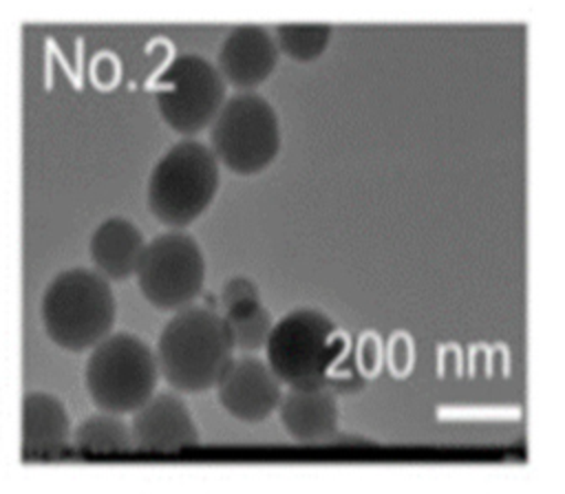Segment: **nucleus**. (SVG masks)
Masks as SVG:
<instances>
[{"instance_id": "obj_10", "label": "nucleus", "mask_w": 565, "mask_h": 494, "mask_svg": "<svg viewBox=\"0 0 565 494\" xmlns=\"http://www.w3.org/2000/svg\"><path fill=\"white\" fill-rule=\"evenodd\" d=\"M280 57L276 37L260 24H238L221 42L216 68L227 86L252 93L276 68Z\"/></svg>"}, {"instance_id": "obj_4", "label": "nucleus", "mask_w": 565, "mask_h": 494, "mask_svg": "<svg viewBox=\"0 0 565 494\" xmlns=\"http://www.w3.org/2000/svg\"><path fill=\"white\" fill-rule=\"evenodd\" d=\"M344 337L320 309L298 307L274 322L265 353L276 377L289 388L327 386L331 368L344 355Z\"/></svg>"}, {"instance_id": "obj_6", "label": "nucleus", "mask_w": 565, "mask_h": 494, "mask_svg": "<svg viewBox=\"0 0 565 494\" xmlns=\"http://www.w3.org/2000/svg\"><path fill=\"white\" fill-rule=\"evenodd\" d=\"M210 130V150L230 172H263L280 152V121L258 93H234L225 99Z\"/></svg>"}, {"instance_id": "obj_16", "label": "nucleus", "mask_w": 565, "mask_h": 494, "mask_svg": "<svg viewBox=\"0 0 565 494\" xmlns=\"http://www.w3.org/2000/svg\"><path fill=\"white\" fill-rule=\"evenodd\" d=\"M234 348L243 353H254L267 346V340L274 329V320L263 302H252L241 309L223 313Z\"/></svg>"}, {"instance_id": "obj_17", "label": "nucleus", "mask_w": 565, "mask_h": 494, "mask_svg": "<svg viewBox=\"0 0 565 494\" xmlns=\"http://www.w3.org/2000/svg\"><path fill=\"white\" fill-rule=\"evenodd\" d=\"M278 51L296 62H311L324 53L331 40V26L322 22H287L276 26Z\"/></svg>"}, {"instance_id": "obj_15", "label": "nucleus", "mask_w": 565, "mask_h": 494, "mask_svg": "<svg viewBox=\"0 0 565 494\" xmlns=\"http://www.w3.org/2000/svg\"><path fill=\"white\" fill-rule=\"evenodd\" d=\"M73 445L84 454L130 452L137 448L130 423L121 415L104 410L88 415L75 426Z\"/></svg>"}, {"instance_id": "obj_2", "label": "nucleus", "mask_w": 565, "mask_h": 494, "mask_svg": "<svg viewBox=\"0 0 565 494\" xmlns=\"http://www.w3.org/2000/svg\"><path fill=\"white\" fill-rule=\"evenodd\" d=\"M40 318L44 333L60 348L90 351L113 333L117 318L110 280L88 267L55 273L42 293Z\"/></svg>"}, {"instance_id": "obj_3", "label": "nucleus", "mask_w": 565, "mask_h": 494, "mask_svg": "<svg viewBox=\"0 0 565 494\" xmlns=\"http://www.w3.org/2000/svg\"><path fill=\"white\" fill-rule=\"evenodd\" d=\"M218 183V161L210 146L183 137L152 165L146 201L161 225L185 229L212 205Z\"/></svg>"}, {"instance_id": "obj_12", "label": "nucleus", "mask_w": 565, "mask_h": 494, "mask_svg": "<svg viewBox=\"0 0 565 494\" xmlns=\"http://www.w3.org/2000/svg\"><path fill=\"white\" fill-rule=\"evenodd\" d=\"M278 417L296 441H331L338 432L335 393L329 386L289 388L278 404Z\"/></svg>"}, {"instance_id": "obj_18", "label": "nucleus", "mask_w": 565, "mask_h": 494, "mask_svg": "<svg viewBox=\"0 0 565 494\" xmlns=\"http://www.w3.org/2000/svg\"><path fill=\"white\" fill-rule=\"evenodd\" d=\"M221 307H223V313L227 311H234V309H241L245 304H252V302H260V293H258V287L245 278V276H232L223 289H221Z\"/></svg>"}, {"instance_id": "obj_13", "label": "nucleus", "mask_w": 565, "mask_h": 494, "mask_svg": "<svg viewBox=\"0 0 565 494\" xmlns=\"http://www.w3.org/2000/svg\"><path fill=\"white\" fill-rule=\"evenodd\" d=\"M73 441L71 417L62 399L44 390L22 397V454L60 457Z\"/></svg>"}, {"instance_id": "obj_11", "label": "nucleus", "mask_w": 565, "mask_h": 494, "mask_svg": "<svg viewBox=\"0 0 565 494\" xmlns=\"http://www.w3.org/2000/svg\"><path fill=\"white\" fill-rule=\"evenodd\" d=\"M132 437L139 450L172 452L199 441L190 408L177 393H154L137 412H132Z\"/></svg>"}, {"instance_id": "obj_7", "label": "nucleus", "mask_w": 565, "mask_h": 494, "mask_svg": "<svg viewBox=\"0 0 565 494\" xmlns=\"http://www.w3.org/2000/svg\"><path fill=\"white\" fill-rule=\"evenodd\" d=\"M135 278L154 309L177 313L192 307L205 282L201 245L183 229H168L146 245Z\"/></svg>"}, {"instance_id": "obj_9", "label": "nucleus", "mask_w": 565, "mask_h": 494, "mask_svg": "<svg viewBox=\"0 0 565 494\" xmlns=\"http://www.w3.org/2000/svg\"><path fill=\"white\" fill-rule=\"evenodd\" d=\"M216 399L234 419L256 423L278 410L282 382L267 362L254 355H238L218 379Z\"/></svg>"}, {"instance_id": "obj_8", "label": "nucleus", "mask_w": 565, "mask_h": 494, "mask_svg": "<svg viewBox=\"0 0 565 494\" xmlns=\"http://www.w3.org/2000/svg\"><path fill=\"white\" fill-rule=\"evenodd\" d=\"M225 99L227 84L216 64L196 53L172 57L157 82L159 115L183 137H194L210 128Z\"/></svg>"}, {"instance_id": "obj_14", "label": "nucleus", "mask_w": 565, "mask_h": 494, "mask_svg": "<svg viewBox=\"0 0 565 494\" xmlns=\"http://www.w3.org/2000/svg\"><path fill=\"white\" fill-rule=\"evenodd\" d=\"M146 245L143 232L132 221L110 216L90 234L88 254L93 269L106 280H126L137 273Z\"/></svg>"}, {"instance_id": "obj_1", "label": "nucleus", "mask_w": 565, "mask_h": 494, "mask_svg": "<svg viewBox=\"0 0 565 494\" xmlns=\"http://www.w3.org/2000/svg\"><path fill=\"white\" fill-rule=\"evenodd\" d=\"M234 344L223 313L192 304L177 311L157 340L161 377L179 393H203L216 388L232 364Z\"/></svg>"}, {"instance_id": "obj_5", "label": "nucleus", "mask_w": 565, "mask_h": 494, "mask_svg": "<svg viewBox=\"0 0 565 494\" xmlns=\"http://www.w3.org/2000/svg\"><path fill=\"white\" fill-rule=\"evenodd\" d=\"M161 377L157 353L135 333L115 331L90 348L84 382L97 410L137 412Z\"/></svg>"}]
</instances>
